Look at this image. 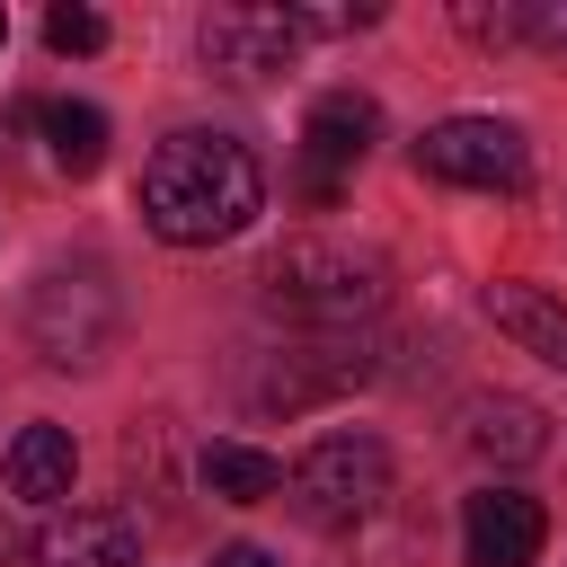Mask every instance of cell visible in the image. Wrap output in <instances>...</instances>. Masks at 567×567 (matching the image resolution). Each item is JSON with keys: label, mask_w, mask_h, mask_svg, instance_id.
<instances>
[{"label": "cell", "mask_w": 567, "mask_h": 567, "mask_svg": "<svg viewBox=\"0 0 567 567\" xmlns=\"http://www.w3.org/2000/svg\"><path fill=\"white\" fill-rule=\"evenodd\" d=\"M9 496H27V505H62L71 496V470H80V452H71V434L62 425H18V443H9Z\"/></svg>", "instance_id": "13"}, {"label": "cell", "mask_w": 567, "mask_h": 567, "mask_svg": "<svg viewBox=\"0 0 567 567\" xmlns=\"http://www.w3.org/2000/svg\"><path fill=\"white\" fill-rule=\"evenodd\" d=\"M354 381H372V354L354 346V337H319V346H292V354H275V372H266V408H310V399H337V390H354Z\"/></svg>", "instance_id": "10"}, {"label": "cell", "mask_w": 567, "mask_h": 567, "mask_svg": "<svg viewBox=\"0 0 567 567\" xmlns=\"http://www.w3.org/2000/svg\"><path fill=\"white\" fill-rule=\"evenodd\" d=\"M44 142H53V159H62L71 177H97V159H106V115L80 106V97H53V106H44Z\"/></svg>", "instance_id": "15"}, {"label": "cell", "mask_w": 567, "mask_h": 567, "mask_svg": "<svg viewBox=\"0 0 567 567\" xmlns=\"http://www.w3.org/2000/svg\"><path fill=\"white\" fill-rule=\"evenodd\" d=\"M372 142H381V106L363 89H328L301 124V177H346Z\"/></svg>", "instance_id": "9"}, {"label": "cell", "mask_w": 567, "mask_h": 567, "mask_svg": "<svg viewBox=\"0 0 567 567\" xmlns=\"http://www.w3.org/2000/svg\"><path fill=\"white\" fill-rule=\"evenodd\" d=\"M44 44H53V53H97V44H106V18L80 9V0H62V9H44Z\"/></svg>", "instance_id": "16"}, {"label": "cell", "mask_w": 567, "mask_h": 567, "mask_svg": "<svg viewBox=\"0 0 567 567\" xmlns=\"http://www.w3.org/2000/svg\"><path fill=\"white\" fill-rule=\"evenodd\" d=\"M27 337L53 372H89L106 346H115V284L106 266H44V284L27 292Z\"/></svg>", "instance_id": "4"}, {"label": "cell", "mask_w": 567, "mask_h": 567, "mask_svg": "<svg viewBox=\"0 0 567 567\" xmlns=\"http://www.w3.org/2000/svg\"><path fill=\"white\" fill-rule=\"evenodd\" d=\"M0 44H9V18H0Z\"/></svg>", "instance_id": "20"}, {"label": "cell", "mask_w": 567, "mask_h": 567, "mask_svg": "<svg viewBox=\"0 0 567 567\" xmlns=\"http://www.w3.org/2000/svg\"><path fill=\"white\" fill-rule=\"evenodd\" d=\"M461 443L478 452V461H496V470H523V461H540L549 452V416L532 408V399H470L461 408Z\"/></svg>", "instance_id": "11"}, {"label": "cell", "mask_w": 567, "mask_h": 567, "mask_svg": "<svg viewBox=\"0 0 567 567\" xmlns=\"http://www.w3.org/2000/svg\"><path fill=\"white\" fill-rule=\"evenodd\" d=\"M487 319H496L523 354H540V363L567 372V301H549L540 284H487Z\"/></svg>", "instance_id": "12"}, {"label": "cell", "mask_w": 567, "mask_h": 567, "mask_svg": "<svg viewBox=\"0 0 567 567\" xmlns=\"http://www.w3.org/2000/svg\"><path fill=\"white\" fill-rule=\"evenodd\" d=\"M532 35L540 44H567V9H532Z\"/></svg>", "instance_id": "19"}, {"label": "cell", "mask_w": 567, "mask_h": 567, "mask_svg": "<svg viewBox=\"0 0 567 567\" xmlns=\"http://www.w3.org/2000/svg\"><path fill=\"white\" fill-rule=\"evenodd\" d=\"M257 204H266V177H257L248 142H230V133H168L142 159V221L168 248L239 239L257 221Z\"/></svg>", "instance_id": "1"}, {"label": "cell", "mask_w": 567, "mask_h": 567, "mask_svg": "<svg viewBox=\"0 0 567 567\" xmlns=\"http://www.w3.org/2000/svg\"><path fill=\"white\" fill-rule=\"evenodd\" d=\"M540 540H549V514H540L532 496H514V487H478V496L461 505V549H470V567H532Z\"/></svg>", "instance_id": "8"}, {"label": "cell", "mask_w": 567, "mask_h": 567, "mask_svg": "<svg viewBox=\"0 0 567 567\" xmlns=\"http://www.w3.org/2000/svg\"><path fill=\"white\" fill-rule=\"evenodd\" d=\"M195 478H204L221 505H266V496L284 487V461H275V452H257V443H204Z\"/></svg>", "instance_id": "14"}, {"label": "cell", "mask_w": 567, "mask_h": 567, "mask_svg": "<svg viewBox=\"0 0 567 567\" xmlns=\"http://www.w3.org/2000/svg\"><path fill=\"white\" fill-rule=\"evenodd\" d=\"M27 567H142V532L124 505H71L35 532Z\"/></svg>", "instance_id": "6"}, {"label": "cell", "mask_w": 567, "mask_h": 567, "mask_svg": "<svg viewBox=\"0 0 567 567\" xmlns=\"http://www.w3.org/2000/svg\"><path fill=\"white\" fill-rule=\"evenodd\" d=\"M213 567H275V549H257V540H230V549H213Z\"/></svg>", "instance_id": "18"}, {"label": "cell", "mask_w": 567, "mask_h": 567, "mask_svg": "<svg viewBox=\"0 0 567 567\" xmlns=\"http://www.w3.org/2000/svg\"><path fill=\"white\" fill-rule=\"evenodd\" d=\"M416 168L443 186H478V195H514L532 177V151L514 124L496 115H443L434 133H416Z\"/></svg>", "instance_id": "5"}, {"label": "cell", "mask_w": 567, "mask_h": 567, "mask_svg": "<svg viewBox=\"0 0 567 567\" xmlns=\"http://www.w3.org/2000/svg\"><path fill=\"white\" fill-rule=\"evenodd\" d=\"M292 514L310 532H354L390 505V443L381 434H319L301 461H292Z\"/></svg>", "instance_id": "3"}, {"label": "cell", "mask_w": 567, "mask_h": 567, "mask_svg": "<svg viewBox=\"0 0 567 567\" xmlns=\"http://www.w3.org/2000/svg\"><path fill=\"white\" fill-rule=\"evenodd\" d=\"M266 301L284 319H310V328H354L390 301V257L381 248H354V239H284L266 257Z\"/></svg>", "instance_id": "2"}, {"label": "cell", "mask_w": 567, "mask_h": 567, "mask_svg": "<svg viewBox=\"0 0 567 567\" xmlns=\"http://www.w3.org/2000/svg\"><path fill=\"white\" fill-rule=\"evenodd\" d=\"M195 44H204L213 71H230V80H266V71L292 62L301 27H292V9H213Z\"/></svg>", "instance_id": "7"}, {"label": "cell", "mask_w": 567, "mask_h": 567, "mask_svg": "<svg viewBox=\"0 0 567 567\" xmlns=\"http://www.w3.org/2000/svg\"><path fill=\"white\" fill-rule=\"evenodd\" d=\"M461 35H478V44H514V35H532V9H487V0H461Z\"/></svg>", "instance_id": "17"}]
</instances>
